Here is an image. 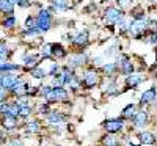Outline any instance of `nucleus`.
<instances>
[{
    "label": "nucleus",
    "mask_w": 157,
    "mask_h": 146,
    "mask_svg": "<svg viewBox=\"0 0 157 146\" xmlns=\"http://www.w3.org/2000/svg\"><path fill=\"white\" fill-rule=\"evenodd\" d=\"M43 94L47 101H64L68 98V91L63 90L61 86H57V88H49L46 86L43 90Z\"/></svg>",
    "instance_id": "obj_1"
},
{
    "label": "nucleus",
    "mask_w": 157,
    "mask_h": 146,
    "mask_svg": "<svg viewBox=\"0 0 157 146\" xmlns=\"http://www.w3.org/2000/svg\"><path fill=\"white\" fill-rule=\"evenodd\" d=\"M146 24H148V21H146V17L143 16V14H141V16H137L135 21H132V25H130L129 30H130V33H132L134 36H138L143 30L148 27Z\"/></svg>",
    "instance_id": "obj_2"
},
{
    "label": "nucleus",
    "mask_w": 157,
    "mask_h": 146,
    "mask_svg": "<svg viewBox=\"0 0 157 146\" xmlns=\"http://www.w3.org/2000/svg\"><path fill=\"white\" fill-rule=\"evenodd\" d=\"M49 27H50V14H49V11L43 10L38 16V29H41L43 32H47Z\"/></svg>",
    "instance_id": "obj_3"
},
{
    "label": "nucleus",
    "mask_w": 157,
    "mask_h": 146,
    "mask_svg": "<svg viewBox=\"0 0 157 146\" xmlns=\"http://www.w3.org/2000/svg\"><path fill=\"white\" fill-rule=\"evenodd\" d=\"M17 83V77L16 75H11V74H5L2 75V88H14V85Z\"/></svg>",
    "instance_id": "obj_4"
},
{
    "label": "nucleus",
    "mask_w": 157,
    "mask_h": 146,
    "mask_svg": "<svg viewBox=\"0 0 157 146\" xmlns=\"http://www.w3.org/2000/svg\"><path fill=\"white\" fill-rule=\"evenodd\" d=\"M105 17H107L109 22H118V21L123 17V14L120 13V10H116V8H107Z\"/></svg>",
    "instance_id": "obj_5"
},
{
    "label": "nucleus",
    "mask_w": 157,
    "mask_h": 146,
    "mask_svg": "<svg viewBox=\"0 0 157 146\" xmlns=\"http://www.w3.org/2000/svg\"><path fill=\"white\" fill-rule=\"evenodd\" d=\"M105 129L107 132H118L123 129V121H120V119H109V121L105 123Z\"/></svg>",
    "instance_id": "obj_6"
},
{
    "label": "nucleus",
    "mask_w": 157,
    "mask_h": 146,
    "mask_svg": "<svg viewBox=\"0 0 157 146\" xmlns=\"http://www.w3.org/2000/svg\"><path fill=\"white\" fill-rule=\"evenodd\" d=\"M83 83H85V86H88V88L94 86V85L98 83V74L93 72V71H88V72L85 74V77H83Z\"/></svg>",
    "instance_id": "obj_7"
},
{
    "label": "nucleus",
    "mask_w": 157,
    "mask_h": 146,
    "mask_svg": "<svg viewBox=\"0 0 157 146\" xmlns=\"http://www.w3.org/2000/svg\"><path fill=\"white\" fill-rule=\"evenodd\" d=\"M146 119H148V115L146 112H138L135 116H134V124L137 129H141L143 126L146 124Z\"/></svg>",
    "instance_id": "obj_8"
},
{
    "label": "nucleus",
    "mask_w": 157,
    "mask_h": 146,
    "mask_svg": "<svg viewBox=\"0 0 157 146\" xmlns=\"http://www.w3.org/2000/svg\"><path fill=\"white\" fill-rule=\"evenodd\" d=\"M155 88H149L148 91H145L141 94V104H149V102H152L154 99H155Z\"/></svg>",
    "instance_id": "obj_9"
},
{
    "label": "nucleus",
    "mask_w": 157,
    "mask_h": 146,
    "mask_svg": "<svg viewBox=\"0 0 157 146\" xmlns=\"http://www.w3.org/2000/svg\"><path fill=\"white\" fill-rule=\"evenodd\" d=\"M120 60L123 61V63H120V64H121V68H123V72H124V74H127V75H130V74H132V71H134L132 63H130V61H129V58H127V57H124V55H123Z\"/></svg>",
    "instance_id": "obj_10"
},
{
    "label": "nucleus",
    "mask_w": 157,
    "mask_h": 146,
    "mask_svg": "<svg viewBox=\"0 0 157 146\" xmlns=\"http://www.w3.org/2000/svg\"><path fill=\"white\" fill-rule=\"evenodd\" d=\"M86 61V57L83 54H77V55H72L69 58V66H80Z\"/></svg>",
    "instance_id": "obj_11"
},
{
    "label": "nucleus",
    "mask_w": 157,
    "mask_h": 146,
    "mask_svg": "<svg viewBox=\"0 0 157 146\" xmlns=\"http://www.w3.org/2000/svg\"><path fill=\"white\" fill-rule=\"evenodd\" d=\"M141 80H143L141 74H130V75H127V85L129 86H137Z\"/></svg>",
    "instance_id": "obj_12"
},
{
    "label": "nucleus",
    "mask_w": 157,
    "mask_h": 146,
    "mask_svg": "<svg viewBox=\"0 0 157 146\" xmlns=\"http://www.w3.org/2000/svg\"><path fill=\"white\" fill-rule=\"evenodd\" d=\"M140 141L145 143V144H154L155 143V137L149 132H141L140 134Z\"/></svg>",
    "instance_id": "obj_13"
},
{
    "label": "nucleus",
    "mask_w": 157,
    "mask_h": 146,
    "mask_svg": "<svg viewBox=\"0 0 157 146\" xmlns=\"http://www.w3.org/2000/svg\"><path fill=\"white\" fill-rule=\"evenodd\" d=\"M52 55L57 57V58H61V57L66 55V52H64V49L60 44H52Z\"/></svg>",
    "instance_id": "obj_14"
},
{
    "label": "nucleus",
    "mask_w": 157,
    "mask_h": 146,
    "mask_svg": "<svg viewBox=\"0 0 157 146\" xmlns=\"http://www.w3.org/2000/svg\"><path fill=\"white\" fill-rule=\"evenodd\" d=\"M74 43H75L77 46H85V44L88 43V35H86V32L78 33V35L74 38Z\"/></svg>",
    "instance_id": "obj_15"
},
{
    "label": "nucleus",
    "mask_w": 157,
    "mask_h": 146,
    "mask_svg": "<svg viewBox=\"0 0 157 146\" xmlns=\"http://www.w3.org/2000/svg\"><path fill=\"white\" fill-rule=\"evenodd\" d=\"M47 119H49V123H61V121H64V116H63L61 113L52 112V113H49Z\"/></svg>",
    "instance_id": "obj_16"
},
{
    "label": "nucleus",
    "mask_w": 157,
    "mask_h": 146,
    "mask_svg": "<svg viewBox=\"0 0 157 146\" xmlns=\"http://www.w3.org/2000/svg\"><path fill=\"white\" fill-rule=\"evenodd\" d=\"M123 115H124V118H132V116H135L137 113H135V105L134 104H129L127 107L123 110Z\"/></svg>",
    "instance_id": "obj_17"
},
{
    "label": "nucleus",
    "mask_w": 157,
    "mask_h": 146,
    "mask_svg": "<svg viewBox=\"0 0 157 146\" xmlns=\"http://www.w3.org/2000/svg\"><path fill=\"white\" fill-rule=\"evenodd\" d=\"M13 6H14V3L10 0H2V3H0V8L3 13H13Z\"/></svg>",
    "instance_id": "obj_18"
},
{
    "label": "nucleus",
    "mask_w": 157,
    "mask_h": 146,
    "mask_svg": "<svg viewBox=\"0 0 157 146\" xmlns=\"http://www.w3.org/2000/svg\"><path fill=\"white\" fill-rule=\"evenodd\" d=\"M27 83H16L14 85V88H13V91H14V94H17V96H21V94H24L25 91H27Z\"/></svg>",
    "instance_id": "obj_19"
},
{
    "label": "nucleus",
    "mask_w": 157,
    "mask_h": 146,
    "mask_svg": "<svg viewBox=\"0 0 157 146\" xmlns=\"http://www.w3.org/2000/svg\"><path fill=\"white\" fill-rule=\"evenodd\" d=\"M52 5L57 10H66L68 8V0H52Z\"/></svg>",
    "instance_id": "obj_20"
},
{
    "label": "nucleus",
    "mask_w": 157,
    "mask_h": 146,
    "mask_svg": "<svg viewBox=\"0 0 157 146\" xmlns=\"http://www.w3.org/2000/svg\"><path fill=\"white\" fill-rule=\"evenodd\" d=\"M54 83H55L57 86H61V85H64V83H66V75H64L63 72H61V74H58V75L54 79Z\"/></svg>",
    "instance_id": "obj_21"
},
{
    "label": "nucleus",
    "mask_w": 157,
    "mask_h": 146,
    "mask_svg": "<svg viewBox=\"0 0 157 146\" xmlns=\"http://www.w3.org/2000/svg\"><path fill=\"white\" fill-rule=\"evenodd\" d=\"M24 63L29 66V68H33L36 64V57H24Z\"/></svg>",
    "instance_id": "obj_22"
},
{
    "label": "nucleus",
    "mask_w": 157,
    "mask_h": 146,
    "mask_svg": "<svg viewBox=\"0 0 157 146\" xmlns=\"http://www.w3.org/2000/svg\"><path fill=\"white\" fill-rule=\"evenodd\" d=\"M116 3H118L120 8L126 10V8H129L130 5H132V0H116Z\"/></svg>",
    "instance_id": "obj_23"
},
{
    "label": "nucleus",
    "mask_w": 157,
    "mask_h": 146,
    "mask_svg": "<svg viewBox=\"0 0 157 146\" xmlns=\"http://www.w3.org/2000/svg\"><path fill=\"white\" fill-rule=\"evenodd\" d=\"M115 69H116V64L115 63H107L105 66H104V71H105L107 74H113Z\"/></svg>",
    "instance_id": "obj_24"
},
{
    "label": "nucleus",
    "mask_w": 157,
    "mask_h": 146,
    "mask_svg": "<svg viewBox=\"0 0 157 146\" xmlns=\"http://www.w3.org/2000/svg\"><path fill=\"white\" fill-rule=\"evenodd\" d=\"M19 66H14V64H8V63H2V71H16Z\"/></svg>",
    "instance_id": "obj_25"
},
{
    "label": "nucleus",
    "mask_w": 157,
    "mask_h": 146,
    "mask_svg": "<svg viewBox=\"0 0 157 146\" xmlns=\"http://www.w3.org/2000/svg\"><path fill=\"white\" fill-rule=\"evenodd\" d=\"M104 144H105V146H115V144H116L115 137H112V135L105 137V138H104Z\"/></svg>",
    "instance_id": "obj_26"
},
{
    "label": "nucleus",
    "mask_w": 157,
    "mask_h": 146,
    "mask_svg": "<svg viewBox=\"0 0 157 146\" xmlns=\"http://www.w3.org/2000/svg\"><path fill=\"white\" fill-rule=\"evenodd\" d=\"M3 124H5V127L11 129L13 126H14V118H13V116H6L5 121H3Z\"/></svg>",
    "instance_id": "obj_27"
},
{
    "label": "nucleus",
    "mask_w": 157,
    "mask_h": 146,
    "mask_svg": "<svg viewBox=\"0 0 157 146\" xmlns=\"http://www.w3.org/2000/svg\"><path fill=\"white\" fill-rule=\"evenodd\" d=\"M32 75L36 77V79H41V77H44V71L43 69H33L32 71Z\"/></svg>",
    "instance_id": "obj_28"
},
{
    "label": "nucleus",
    "mask_w": 157,
    "mask_h": 146,
    "mask_svg": "<svg viewBox=\"0 0 157 146\" xmlns=\"http://www.w3.org/2000/svg\"><path fill=\"white\" fill-rule=\"evenodd\" d=\"M16 24V19L14 17H8V19H5V22H3V25H5V27H13V25H14Z\"/></svg>",
    "instance_id": "obj_29"
},
{
    "label": "nucleus",
    "mask_w": 157,
    "mask_h": 146,
    "mask_svg": "<svg viewBox=\"0 0 157 146\" xmlns=\"http://www.w3.org/2000/svg\"><path fill=\"white\" fill-rule=\"evenodd\" d=\"M116 93H118V90H116V85H115V83L109 85V88H107V94H116Z\"/></svg>",
    "instance_id": "obj_30"
},
{
    "label": "nucleus",
    "mask_w": 157,
    "mask_h": 146,
    "mask_svg": "<svg viewBox=\"0 0 157 146\" xmlns=\"http://www.w3.org/2000/svg\"><path fill=\"white\" fill-rule=\"evenodd\" d=\"M38 129H39V127H38V123H30L29 127H27L29 132H38Z\"/></svg>",
    "instance_id": "obj_31"
},
{
    "label": "nucleus",
    "mask_w": 157,
    "mask_h": 146,
    "mask_svg": "<svg viewBox=\"0 0 157 146\" xmlns=\"http://www.w3.org/2000/svg\"><path fill=\"white\" fill-rule=\"evenodd\" d=\"M29 115H30V107H29V105L21 109V116H29Z\"/></svg>",
    "instance_id": "obj_32"
},
{
    "label": "nucleus",
    "mask_w": 157,
    "mask_h": 146,
    "mask_svg": "<svg viewBox=\"0 0 157 146\" xmlns=\"http://www.w3.org/2000/svg\"><path fill=\"white\" fill-rule=\"evenodd\" d=\"M8 146H21V141H19V140H13Z\"/></svg>",
    "instance_id": "obj_33"
},
{
    "label": "nucleus",
    "mask_w": 157,
    "mask_h": 146,
    "mask_svg": "<svg viewBox=\"0 0 157 146\" xmlns=\"http://www.w3.org/2000/svg\"><path fill=\"white\" fill-rule=\"evenodd\" d=\"M10 2H13V3H22V0H10Z\"/></svg>",
    "instance_id": "obj_34"
},
{
    "label": "nucleus",
    "mask_w": 157,
    "mask_h": 146,
    "mask_svg": "<svg viewBox=\"0 0 157 146\" xmlns=\"http://www.w3.org/2000/svg\"><path fill=\"white\" fill-rule=\"evenodd\" d=\"M155 39H157V33H155Z\"/></svg>",
    "instance_id": "obj_35"
},
{
    "label": "nucleus",
    "mask_w": 157,
    "mask_h": 146,
    "mask_svg": "<svg viewBox=\"0 0 157 146\" xmlns=\"http://www.w3.org/2000/svg\"><path fill=\"white\" fill-rule=\"evenodd\" d=\"M152 2H157V0H152Z\"/></svg>",
    "instance_id": "obj_36"
}]
</instances>
